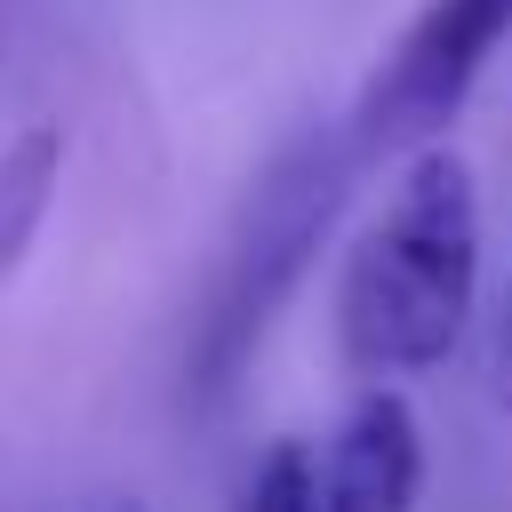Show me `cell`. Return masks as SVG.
<instances>
[{
	"label": "cell",
	"instance_id": "6da1fadb",
	"mask_svg": "<svg viewBox=\"0 0 512 512\" xmlns=\"http://www.w3.org/2000/svg\"><path fill=\"white\" fill-rule=\"evenodd\" d=\"M480 304V184L472 160L432 136L400 152L384 208L352 232L336 272V344L360 376L440 368Z\"/></svg>",
	"mask_w": 512,
	"mask_h": 512
},
{
	"label": "cell",
	"instance_id": "7a4b0ae2",
	"mask_svg": "<svg viewBox=\"0 0 512 512\" xmlns=\"http://www.w3.org/2000/svg\"><path fill=\"white\" fill-rule=\"evenodd\" d=\"M360 152L344 128H304L272 152V168L256 176L224 256H216V280H208V304H200V328H192V392H224L240 376V360L256 352V336L272 328L280 296L304 280L320 232L336 224L344 208V184H352Z\"/></svg>",
	"mask_w": 512,
	"mask_h": 512
},
{
	"label": "cell",
	"instance_id": "3957f363",
	"mask_svg": "<svg viewBox=\"0 0 512 512\" xmlns=\"http://www.w3.org/2000/svg\"><path fill=\"white\" fill-rule=\"evenodd\" d=\"M504 40H512V0H424L352 96L344 136H352L360 168L448 136Z\"/></svg>",
	"mask_w": 512,
	"mask_h": 512
},
{
	"label": "cell",
	"instance_id": "277c9868",
	"mask_svg": "<svg viewBox=\"0 0 512 512\" xmlns=\"http://www.w3.org/2000/svg\"><path fill=\"white\" fill-rule=\"evenodd\" d=\"M320 512H416L424 496V424L392 392V376H368L336 432L312 456Z\"/></svg>",
	"mask_w": 512,
	"mask_h": 512
},
{
	"label": "cell",
	"instance_id": "5b68a950",
	"mask_svg": "<svg viewBox=\"0 0 512 512\" xmlns=\"http://www.w3.org/2000/svg\"><path fill=\"white\" fill-rule=\"evenodd\" d=\"M56 184H64V128L56 120H32L0 144V280L24 264V248L40 240L48 208H56Z\"/></svg>",
	"mask_w": 512,
	"mask_h": 512
},
{
	"label": "cell",
	"instance_id": "8992f818",
	"mask_svg": "<svg viewBox=\"0 0 512 512\" xmlns=\"http://www.w3.org/2000/svg\"><path fill=\"white\" fill-rule=\"evenodd\" d=\"M232 512H320L312 448H304V440H272V448L248 464V480H240Z\"/></svg>",
	"mask_w": 512,
	"mask_h": 512
},
{
	"label": "cell",
	"instance_id": "52a82bcc",
	"mask_svg": "<svg viewBox=\"0 0 512 512\" xmlns=\"http://www.w3.org/2000/svg\"><path fill=\"white\" fill-rule=\"evenodd\" d=\"M496 384L512 400V296H504V320H496Z\"/></svg>",
	"mask_w": 512,
	"mask_h": 512
},
{
	"label": "cell",
	"instance_id": "ba28073f",
	"mask_svg": "<svg viewBox=\"0 0 512 512\" xmlns=\"http://www.w3.org/2000/svg\"><path fill=\"white\" fill-rule=\"evenodd\" d=\"M104 512H144V504H136V496H128V504H104Z\"/></svg>",
	"mask_w": 512,
	"mask_h": 512
}]
</instances>
